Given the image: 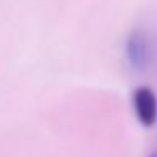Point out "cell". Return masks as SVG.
<instances>
[{
	"label": "cell",
	"instance_id": "277c9868",
	"mask_svg": "<svg viewBox=\"0 0 157 157\" xmlns=\"http://www.w3.org/2000/svg\"><path fill=\"white\" fill-rule=\"evenodd\" d=\"M150 157H154V155H150Z\"/></svg>",
	"mask_w": 157,
	"mask_h": 157
},
{
	"label": "cell",
	"instance_id": "3957f363",
	"mask_svg": "<svg viewBox=\"0 0 157 157\" xmlns=\"http://www.w3.org/2000/svg\"><path fill=\"white\" fill-rule=\"evenodd\" d=\"M152 155H154V157H157V152H155V154H152Z\"/></svg>",
	"mask_w": 157,
	"mask_h": 157
},
{
	"label": "cell",
	"instance_id": "6da1fadb",
	"mask_svg": "<svg viewBox=\"0 0 157 157\" xmlns=\"http://www.w3.org/2000/svg\"><path fill=\"white\" fill-rule=\"evenodd\" d=\"M125 58L128 66L137 73H144L152 64V42L144 29H133L125 41Z\"/></svg>",
	"mask_w": 157,
	"mask_h": 157
},
{
	"label": "cell",
	"instance_id": "7a4b0ae2",
	"mask_svg": "<svg viewBox=\"0 0 157 157\" xmlns=\"http://www.w3.org/2000/svg\"><path fill=\"white\" fill-rule=\"evenodd\" d=\"M132 110L142 127L150 128L157 122V96L150 86H137L132 91Z\"/></svg>",
	"mask_w": 157,
	"mask_h": 157
}]
</instances>
